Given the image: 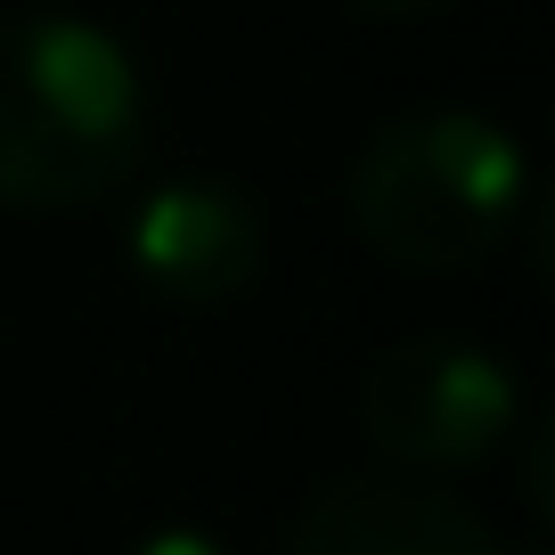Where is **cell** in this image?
I'll list each match as a JSON object with an SVG mask.
<instances>
[{
	"instance_id": "6da1fadb",
	"label": "cell",
	"mask_w": 555,
	"mask_h": 555,
	"mask_svg": "<svg viewBox=\"0 0 555 555\" xmlns=\"http://www.w3.org/2000/svg\"><path fill=\"white\" fill-rule=\"evenodd\" d=\"M147 74L66 9L0 17V212H90L147 164Z\"/></svg>"
},
{
	"instance_id": "7a4b0ae2",
	"label": "cell",
	"mask_w": 555,
	"mask_h": 555,
	"mask_svg": "<svg viewBox=\"0 0 555 555\" xmlns=\"http://www.w3.org/2000/svg\"><path fill=\"white\" fill-rule=\"evenodd\" d=\"M351 229L392 270H474L531 221V156L474 106L392 115L344 180Z\"/></svg>"
},
{
	"instance_id": "3957f363",
	"label": "cell",
	"mask_w": 555,
	"mask_h": 555,
	"mask_svg": "<svg viewBox=\"0 0 555 555\" xmlns=\"http://www.w3.org/2000/svg\"><path fill=\"white\" fill-rule=\"evenodd\" d=\"M522 384L499 351L466 335L384 344L360 376V434L392 474H474L506 450Z\"/></svg>"
},
{
	"instance_id": "277c9868",
	"label": "cell",
	"mask_w": 555,
	"mask_h": 555,
	"mask_svg": "<svg viewBox=\"0 0 555 555\" xmlns=\"http://www.w3.org/2000/svg\"><path fill=\"white\" fill-rule=\"evenodd\" d=\"M122 261L147 295L205 311V302H229L261 278V212L245 205V189L205 172L156 180L122 212Z\"/></svg>"
},
{
	"instance_id": "5b68a950",
	"label": "cell",
	"mask_w": 555,
	"mask_h": 555,
	"mask_svg": "<svg viewBox=\"0 0 555 555\" xmlns=\"http://www.w3.org/2000/svg\"><path fill=\"white\" fill-rule=\"evenodd\" d=\"M286 555H515V547L425 474H344L302 506Z\"/></svg>"
},
{
	"instance_id": "8992f818",
	"label": "cell",
	"mask_w": 555,
	"mask_h": 555,
	"mask_svg": "<svg viewBox=\"0 0 555 555\" xmlns=\"http://www.w3.org/2000/svg\"><path fill=\"white\" fill-rule=\"evenodd\" d=\"M131 555H229L212 531H196V522H172V531H147Z\"/></svg>"
},
{
	"instance_id": "52a82bcc",
	"label": "cell",
	"mask_w": 555,
	"mask_h": 555,
	"mask_svg": "<svg viewBox=\"0 0 555 555\" xmlns=\"http://www.w3.org/2000/svg\"><path fill=\"white\" fill-rule=\"evenodd\" d=\"M360 17H384V25H400V17H434V9H450V0H351Z\"/></svg>"
}]
</instances>
